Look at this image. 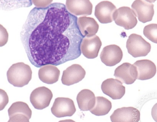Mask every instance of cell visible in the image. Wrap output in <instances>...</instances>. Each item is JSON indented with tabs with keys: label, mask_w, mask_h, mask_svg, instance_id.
<instances>
[{
	"label": "cell",
	"mask_w": 157,
	"mask_h": 122,
	"mask_svg": "<svg viewBox=\"0 0 157 122\" xmlns=\"http://www.w3.org/2000/svg\"><path fill=\"white\" fill-rule=\"evenodd\" d=\"M114 76L122 83L132 84L138 77L137 68L131 63H124L115 69Z\"/></svg>",
	"instance_id": "obj_12"
},
{
	"label": "cell",
	"mask_w": 157,
	"mask_h": 122,
	"mask_svg": "<svg viewBox=\"0 0 157 122\" xmlns=\"http://www.w3.org/2000/svg\"><path fill=\"white\" fill-rule=\"evenodd\" d=\"M76 100L80 110L84 111H90L94 106L96 97L91 91L84 89L78 93Z\"/></svg>",
	"instance_id": "obj_20"
},
{
	"label": "cell",
	"mask_w": 157,
	"mask_h": 122,
	"mask_svg": "<svg viewBox=\"0 0 157 122\" xmlns=\"http://www.w3.org/2000/svg\"><path fill=\"white\" fill-rule=\"evenodd\" d=\"M32 5V0H0V10L11 11L20 8L30 7Z\"/></svg>",
	"instance_id": "obj_22"
},
{
	"label": "cell",
	"mask_w": 157,
	"mask_h": 122,
	"mask_svg": "<svg viewBox=\"0 0 157 122\" xmlns=\"http://www.w3.org/2000/svg\"><path fill=\"white\" fill-rule=\"evenodd\" d=\"M77 24L80 32L84 37L94 36L98 31L99 25L94 18L81 17L78 18Z\"/></svg>",
	"instance_id": "obj_18"
},
{
	"label": "cell",
	"mask_w": 157,
	"mask_h": 122,
	"mask_svg": "<svg viewBox=\"0 0 157 122\" xmlns=\"http://www.w3.org/2000/svg\"><path fill=\"white\" fill-rule=\"evenodd\" d=\"M101 61L107 66L113 67L121 61L123 52L121 47L116 45L105 46L101 53Z\"/></svg>",
	"instance_id": "obj_11"
},
{
	"label": "cell",
	"mask_w": 157,
	"mask_h": 122,
	"mask_svg": "<svg viewBox=\"0 0 157 122\" xmlns=\"http://www.w3.org/2000/svg\"><path fill=\"white\" fill-rule=\"evenodd\" d=\"M112 122H138L140 120V112L132 107L117 109L110 116Z\"/></svg>",
	"instance_id": "obj_13"
},
{
	"label": "cell",
	"mask_w": 157,
	"mask_h": 122,
	"mask_svg": "<svg viewBox=\"0 0 157 122\" xmlns=\"http://www.w3.org/2000/svg\"><path fill=\"white\" fill-rule=\"evenodd\" d=\"M29 66L23 62L13 64L7 72L8 81L14 87H22L29 84L32 78Z\"/></svg>",
	"instance_id": "obj_2"
},
{
	"label": "cell",
	"mask_w": 157,
	"mask_h": 122,
	"mask_svg": "<svg viewBox=\"0 0 157 122\" xmlns=\"http://www.w3.org/2000/svg\"><path fill=\"white\" fill-rule=\"evenodd\" d=\"M113 20L117 25L126 30L132 29L138 23L135 12L128 7H122L117 9L113 14Z\"/></svg>",
	"instance_id": "obj_4"
},
{
	"label": "cell",
	"mask_w": 157,
	"mask_h": 122,
	"mask_svg": "<svg viewBox=\"0 0 157 122\" xmlns=\"http://www.w3.org/2000/svg\"><path fill=\"white\" fill-rule=\"evenodd\" d=\"M53 96L49 89L45 87H39L31 93L30 101L35 109L42 110L49 106Z\"/></svg>",
	"instance_id": "obj_5"
},
{
	"label": "cell",
	"mask_w": 157,
	"mask_h": 122,
	"mask_svg": "<svg viewBox=\"0 0 157 122\" xmlns=\"http://www.w3.org/2000/svg\"><path fill=\"white\" fill-rule=\"evenodd\" d=\"M9 102V98L7 93L0 89V111L3 110Z\"/></svg>",
	"instance_id": "obj_25"
},
{
	"label": "cell",
	"mask_w": 157,
	"mask_h": 122,
	"mask_svg": "<svg viewBox=\"0 0 157 122\" xmlns=\"http://www.w3.org/2000/svg\"><path fill=\"white\" fill-rule=\"evenodd\" d=\"M102 43L100 38L95 35L85 37L82 39L80 50L85 57L89 59H94L98 57Z\"/></svg>",
	"instance_id": "obj_9"
},
{
	"label": "cell",
	"mask_w": 157,
	"mask_h": 122,
	"mask_svg": "<svg viewBox=\"0 0 157 122\" xmlns=\"http://www.w3.org/2000/svg\"><path fill=\"white\" fill-rule=\"evenodd\" d=\"M53 0H32V3L38 8H44L47 7L53 2Z\"/></svg>",
	"instance_id": "obj_26"
},
{
	"label": "cell",
	"mask_w": 157,
	"mask_h": 122,
	"mask_svg": "<svg viewBox=\"0 0 157 122\" xmlns=\"http://www.w3.org/2000/svg\"><path fill=\"white\" fill-rule=\"evenodd\" d=\"M86 74V71L82 66L74 64L63 71L62 76V83L70 86L82 81Z\"/></svg>",
	"instance_id": "obj_14"
},
{
	"label": "cell",
	"mask_w": 157,
	"mask_h": 122,
	"mask_svg": "<svg viewBox=\"0 0 157 122\" xmlns=\"http://www.w3.org/2000/svg\"><path fill=\"white\" fill-rule=\"evenodd\" d=\"M144 34L146 38L152 42L157 43V24H151L144 28Z\"/></svg>",
	"instance_id": "obj_23"
},
{
	"label": "cell",
	"mask_w": 157,
	"mask_h": 122,
	"mask_svg": "<svg viewBox=\"0 0 157 122\" xmlns=\"http://www.w3.org/2000/svg\"><path fill=\"white\" fill-rule=\"evenodd\" d=\"M145 1L149 3H154L156 0H145Z\"/></svg>",
	"instance_id": "obj_27"
},
{
	"label": "cell",
	"mask_w": 157,
	"mask_h": 122,
	"mask_svg": "<svg viewBox=\"0 0 157 122\" xmlns=\"http://www.w3.org/2000/svg\"><path fill=\"white\" fill-rule=\"evenodd\" d=\"M77 20L63 3L33 8L20 33L31 64L38 68L49 65L56 66L79 57L85 37Z\"/></svg>",
	"instance_id": "obj_1"
},
{
	"label": "cell",
	"mask_w": 157,
	"mask_h": 122,
	"mask_svg": "<svg viewBox=\"0 0 157 122\" xmlns=\"http://www.w3.org/2000/svg\"><path fill=\"white\" fill-rule=\"evenodd\" d=\"M60 74L56 66L49 65L41 67L39 70L38 76L41 81L47 84H53L58 81Z\"/></svg>",
	"instance_id": "obj_19"
},
{
	"label": "cell",
	"mask_w": 157,
	"mask_h": 122,
	"mask_svg": "<svg viewBox=\"0 0 157 122\" xmlns=\"http://www.w3.org/2000/svg\"><path fill=\"white\" fill-rule=\"evenodd\" d=\"M117 7L111 2L103 1L96 5L95 16L101 24H107L113 22V14Z\"/></svg>",
	"instance_id": "obj_15"
},
{
	"label": "cell",
	"mask_w": 157,
	"mask_h": 122,
	"mask_svg": "<svg viewBox=\"0 0 157 122\" xmlns=\"http://www.w3.org/2000/svg\"><path fill=\"white\" fill-rule=\"evenodd\" d=\"M103 93L113 100L121 99L125 95V87L119 80L109 78L102 82L101 86Z\"/></svg>",
	"instance_id": "obj_10"
},
{
	"label": "cell",
	"mask_w": 157,
	"mask_h": 122,
	"mask_svg": "<svg viewBox=\"0 0 157 122\" xmlns=\"http://www.w3.org/2000/svg\"><path fill=\"white\" fill-rule=\"evenodd\" d=\"M9 35L7 31L1 24H0V47L6 44L9 40Z\"/></svg>",
	"instance_id": "obj_24"
},
{
	"label": "cell",
	"mask_w": 157,
	"mask_h": 122,
	"mask_svg": "<svg viewBox=\"0 0 157 122\" xmlns=\"http://www.w3.org/2000/svg\"><path fill=\"white\" fill-rule=\"evenodd\" d=\"M131 7L140 21L146 23L152 20L154 14L153 4L144 0H135Z\"/></svg>",
	"instance_id": "obj_8"
},
{
	"label": "cell",
	"mask_w": 157,
	"mask_h": 122,
	"mask_svg": "<svg viewBox=\"0 0 157 122\" xmlns=\"http://www.w3.org/2000/svg\"><path fill=\"white\" fill-rule=\"evenodd\" d=\"M126 47L128 53L135 58L146 56L151 48L150 43L140 35L135 34H132L129 36Z\"/></svg>",
	"instance_id": "obj_3"
},
{
	"label": "cell",
	"mask_w": 157,
	"mask_h": 122,
	"mask_svg": "<svg viewBox=\"0 0 157 122\" xmlns=\"http://www.w3.org/2000/svg\"><path fill=\"white\" fill-rule=\"evenodd\" d=\"M51 112L56 117H71L76 111L74 101L68 98H58L55 99L51 109Z\"/></svg>",
	"instance_id": "obj_6"
},
{
	"label": "cell",
	"mask_w": 157,
	"mask_h": 122,
	"mask_svg": "<svg viewBox=\"0 0 157 122\" xmlns=\"http://www.w3.org/2000/svg\"><path fill=\"white\" fill-rule=\"evenodd\" d=\"M112 107V103L108 99L103 97H97L94 106L90 111L93 114L101 116L108 114Z\"/></svg>",
	"instance_id": "obj_21"
},
{
	"label": "cell",
	"mask_w": 157,
	"mask_h": 122,
	"mask_svg": "<svg viewBox=\"0 0 157 122\" xmlns=\"http://www.w3.org/2000/svg\"><path fill=\"white\" fill-rule=\"evenodd\" d=\"M66 7L76 16H87L92 13L93 5L90 0H67Z\"/></svg>",
	"instance_id": "obj_16"
},
{
	"label": "cell",
	"mask_w": 157,
	"mask_h": 122,
	"mask_svg": "<svg viewBox=\"0 0 157 122\" xmlns=\"http://www.w3.org/2000/svg\"><path fill=\"white\" fill-rule=\"evenodd\" d=\"M10 122H29L32 111L26 103L21 101L13 103L8 109Z\"/></svg>",
	"instance_id": "obj_7"
},
{
	"label": "cell",
	"mask_w": 157,
	"mask_h": 122,
	"mask_svg": "<svg viewBox=\"0 0 157 122\" xmlns=\"http://www.w3.org/2000/svg\"><path fill=\"white\" fill-rule=\"evenodd\" d=\"M133 65L137 68V79L141 80L149 79L153 77L156 73V65L149 60H139L136 61Z\"/></svg>",
	"instance_id": "obj_17"
}]
</instances>
